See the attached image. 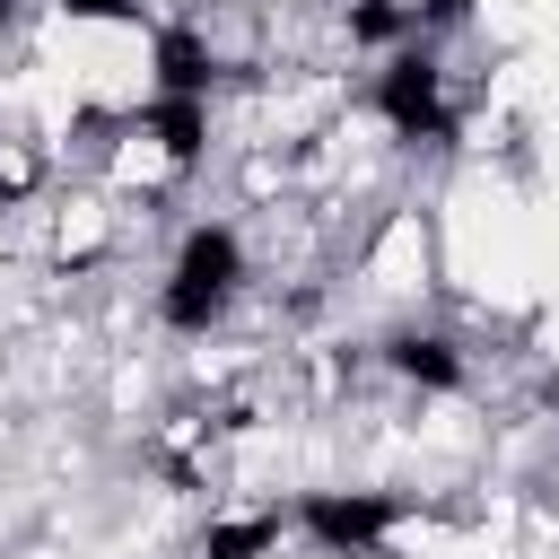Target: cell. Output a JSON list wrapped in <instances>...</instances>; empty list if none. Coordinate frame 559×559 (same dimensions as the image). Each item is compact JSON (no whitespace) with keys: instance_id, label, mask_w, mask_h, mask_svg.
<instances>
[{"instance_id":"7","label":"cell","mask_w":559,"mask_h":559,"mask_svg":"<svg viewBox=\"0 0 559 559\" xmlns=\"http://www.w3.org/2000/svg\"><path fill=\"white\" fill-rule=\"evenodd\" d=\"M280 533H288V515H280V507H262V515H210V524H201V542H192V559H271V550H280Z\"/></svg>"},{"instance_id":"6","label":"cell","mask_w":559,"mask_h":559,"mask_svg":"<svg viewBox=\"0 0 559 559\" xmlns=\"http://www.w3.org/2000/svg\"><path fill=\"white\" fill-rule=\"evenodd\" d=\"M148 140L166 148V166L175 175H192L201 166V148H210V96H148Z\"/></svg>"},{"instance_id":"3","label":"cell","mask_w":559,"mask_h":559,"mask_svg":"<svg viewBox=\"0 0 559 559\" xmlns=\"http://www.w3.org/2000/svg\"><path fill=\"white\" fill-rule=\"evenodd\" d=\"M402 515H411V498H384V489H306L288 507V524L323 559H384V542H393Z\"/></svg>"},{"instance_id":"4","label":"cell","mask_w":559,"mask_h":559,"mask_svg":"<svg viewBox=\"0 0 559 559\" xmlns=\"http://www.w3.org/2000/svg\"><path fill=\"white\" fill-rule=\"evenodd\" d=\"M376 358H384L402 384H419V393H463V384H472L463 341H454V332H437V323H393V332L376 341Z\"/></svg>"},{"instance_id":"11","label":"cell","mask_w":559,"mask_h":559,"mask_svg":"<svg viewBox=\"0 0 559 559\" xmlns=\"http://www.w3.org/2000/svg\"><path fill=\"white\" fill-rule=\"evenodd\" d=\"M542 411H550V419H559V367H550V376H542Z\"/></svg>"},{"instance_id":"2","label":"cell","mask_w":559,"mask_h":559,"mask_svg":"<svg viewBox=\"0 0 559 559\" xmlns=\"http://www.w3.org/2000/svg\"><path fill=\"white\" fill-rule=\"evenodd\" d=\"M367 105H376V122L393 131V140H428V148H445L454 140V105H445V52L437 44H393L384 52V70L367 79Z\"/></svg>"},{"instance_id":"9","label":"cell","mask_w":559,"mask_h":559,"mask_svg":"<svg viewBox=\"0 0 559 559\" xmlns=\"http://www.w3.org/2000/svg\"><path fill=\"white\" fill-rule=\"evenodd\" d=\"M472 26V0H411V35L419 44H445V35H463Z\"/></svg>"},{"instance_id":"12","label":"cell","mask_w":559,"mask_h":559,"mask_svg":"<svg viewBox=\"0 0 559 559\" xmlns=\"http://www.w3.org/2000/svg\"><path fill=\"white\" fill-rule=\"evenodd\" d=\"M17 17H26V0H0V26H17Z\"/></svg>"},{"instance_id":"8","label":"cell","mask_w":559,"mask_h":559,"mask_svg":"<svg viewBox=\"0 0 559 559\" xmlns=\"http://www.w3.org/2000/svg\"><path fill=\"white\" fill-rule=\"evenodd\" d=\"M341 26H349V44L393 52V44H411V0H349V9H341Z\"/></svg>"},{"instance_id":"1","label":"cell","mask_w":559,"mask_h":559,"mask_svg":"<svg viewBox=\"0 0 559 559\" xmlns=\"http://www.w3.org/2000/svg\"><path fill=\"white\" fill-rule=\"evenodd\" d=\"M236 297H245V236L227 218L183 227V245H175V262L157 280V323L183 332V341H201V332H218L236 314Z\"/></svg>"},{"instance_id":"10","label":"cell","mask_w":559,"mask_h":559,"mask_svg":"<svg viewBox=\"0 0 559 559\" xmlns=\"http://www.w3.org/2000/svg\"><path fill=\"white\" fill-rule=\"evenodd\" d=\"M61 17H96V26H140V0H52Z\"/></svg>"},{"instance_id":"5","label":"cell","mask_w":559,"mask_h":559,"mask_svg":"<svg viewBox=\"0 0 559 559\" xmlns=\"http://www.w3.org/2000/svg\"><path fill=\"white\" fill-rule=\"evenodd\" d=\"M148 79H157V96H210L218 87V44L201 26H157L148 35Z\"/></svg>"}]
</instances>
